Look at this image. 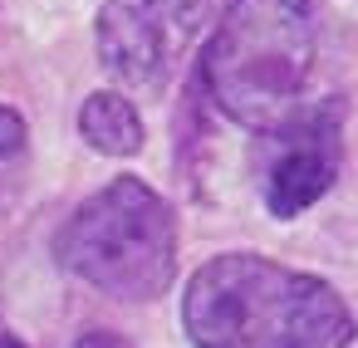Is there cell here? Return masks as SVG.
Returning <instances> with one entry per match:
<instances>
[{"label":"cell","mask_w":358,"mask_h":348,"mask_svg":"<svg viewBox=\"0 0 358 348\" xmlns=\"http://www.w3.org/2000/svg\"><path fill=\"white\" fill-rule=\"evenodd\" d=\"M182 328L192 348H348L358 319L324 275L221 250L192 270Z\"/></svg>","instance_id":"obj_1"},{"label":"cell","mask_w":358,"mask_h":348,"mask_svg":"<svg viewBox=\"0 0 358 348\" xmlns=\"http://www.w3.org/2000/svg\"><path fill=\"white\" fill-rule=\"evenodd\" d=\"M314 59V0H226L201 55V89L231 123L270 133L304 108Z\"/></svg>","instance_id":"obj_2"},{"label":"cell","mask_w":358,"mask_h":348,"mask_svg":"<svg viewBox=\"0 0 358 348\" xmlns=\"http://www.w3.org/2000/svg\"><path fill=\"white\" fill-rule=\"evenodd\" d=\"M55 260L123 304H152L177 280V211L143 177H113L55 231Z\"/></svg>","instance_id":"obj_3"},{"label":"cell","mask_w":358,"mask_h":348,"mask_svg":"<svg viewBox=\"0 0 358 348\" xmlns=\"http://www.w3.org/2000/svg\"><path fill=\"white\" fill-rule=\"evenodd\" d=\"M211 20V0H103L94 50L128 89H162Z\"/></svg>","instance_id":"obj_4"},{"label":"cell","mask_w":358,"mask_h":348,"mask_svg":"<svg viewBox=\"0 0 358 348\" xmlns=\"http://www.w3.org/2000/svg\"><path fill=\"white\" fill-rule=\"evenodd\" d=\"M343 118H348V103L329 94L319 103L294 108L280 128L265 133L260 201L275 221H294L334 191L343 172Z\"/></svg>","instance_id":"obj_5"},{"label":"cell","mask_w":358,"mask_h":348,"mask_svg":"<svg viewBox=\"0 0 358 348\" xmlns=\"http://www.w3.org/2000/svg\"><path fill=\"white\" fill-rule=\"evenodd\" d=\"M79 138L103 157H138L148 143V128H143V113L128 94L99 89L79 103Z\"/></svg>","instance_id":"obj_6"},{"label":"cell","mask_w":358,"mask_h":348,"mask_svg":"<svg viewBox=\"0 0 358 348\" xmlns=\"http://www.w3.org/2000/svg\"><path fill=\"white\" fill-rule=\"evenodd\" d=\"M30 187V123L20 108L0 103V216H10Z\"/></svg>","instance_id":"obj_7"},{"label":"cell","mask_w":358,"mask_h":348,"mask_svg":"<svg viewBox=\"0 0 358 348\" xmlns=\"http://www.w3.org/2000/svg\"><path fill=\"white\" fill-rule=\"evenodd\" d=\"M74 348H138V343L123 338V333H113V328H84L74 338Z\"/></svg>","instance_id":"obj_8"},{"label":"cell","mask_w":358,"mask_h":348,"mask_svg":"<svg viewBox=\"0 0 358 348\" xmlns=\"http://www.w3.org/2000/svg\"><path fill=\"white\" fill-rule=\"evenodd\" d=\"M0 348H30V343H25L20 333H10V328H6V333H0Z\"/></svg>","instance_id":"obj_9"}]
</instances>
